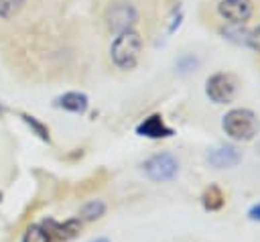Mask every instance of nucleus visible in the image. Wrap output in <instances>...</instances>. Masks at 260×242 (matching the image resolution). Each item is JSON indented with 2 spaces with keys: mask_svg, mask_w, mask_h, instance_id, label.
Wrapping results in <instances>:
<instances>
[{
  "mask_svg": "<svg viewBox=\"0 0 260 242\" xmlns=\"http://www.w3.org/2000/svg\"><path fill=\"white\" fill-rule=\"evenodd\" d=\"M252 0H219L217 4L219 16L232 24H244L252 16Z\"/></svg>",
  "mask_w": 260,
  "mask_h": 242,
  "instance_id": "nucleus-6",
  "label": "nucleus"
},
{
  "mask_svg": "<svg viewBox=\"0 0 260 242\" xmlns=\"http://www.w3.org/2000/svg\"><path fill=\"white\" fill-rule=\"evenodd\" d=\"M104 214H106V203L102 199H91L79 209V220L81 222H93V220H100Z\"/></svg>",
  "mask_w": 260,
  "mask_h": 242,
  "instance_id": "nucleus-11",
  "label": "nucleus"
},
{
  "mask_svg": "<svg viewBox=\"0 0 260 242\" xmlns=\"http://www.w3.org/2000/svg\"><path fill=\"white\" fill-rule=\"evenodd\" d=\"M136 18H138L136 8L130 2H116L108 8V14H106L108 26L118 35L124 33V31H130L134 26Z\"/></svg>",
  "mask_w": 260,
  "mask_h": 242,
  "instance_id": "nucleus-5",
  "label": "nucleus"
},
{
  "mask_svg": "<svg viewBox=\"0 0 260 242\" xmlns=\"http://www.w3.org/2000/svg\"><path fill=\"white\" fill-rule=\"evenodd\" d=\"M248 216H250V220H258V222H260V203L252 205L250 211H248Z\"/></svg>",
  "mask_w": 260,
  "mask_h": 242,
  "instance_id": "nucleus-17",
  "label": "nucleus"
},
{
  "mask_svg": "<svg viewBox=\"0 0 260 242\" xmlns=\"http://www.w3.org/2000/svg\"><path fill=\"white\" fill-rule=\"evenodd\" d=\"M223 201H225V197H223V193H221V189L217 185H209L205 189V193H203V207L205 209L215 211V209H219L223 205Z\"/></svg>",
  "mask_w": 260,
  "mask_h": 242,
  "instance_id": "nucleus-12",
  "label": "nucleus"
},
{
  "mask_svg": "<svg viewBox=\"0 0 260 242\" xmlns=\"http://www.w3.org/2000/svg\"><path fill=\"white\" fill-rule=\"evenodd\" d=\"M140 49H142V39L134 28L120 33L114 39L112 49H110L114 65L124 71L134 69V65L138 63V57H140Z\"/></svg>",
  "mask_w": 260,
  "mask_h": 242,
  "instance_id": "nucleus-1",
  "label": "nucleus"
},
{
  "mask_svg": "<svg viewBox=\"0 0 260 242\" xmlns=\"http://www.w3.org/2000/svg\"><path fill=\"white\" fill-rule=\"evenodd\" d=\"M240 159H242V155H240V150L236 148V146H217V148H213L211 153H209V163L213 165V167H217V169H228V167H234V165H238L240 163Z\"/></svg>",
  "mask_w": 260,
  "mask_h": 242,
  "instance_id": "nucleus-9",
  "label": "nucleus"
},
{
  "mask_svg": "<svg viewBox=\"0 0 260 242\" xmlns=\"http://www.w3.org/2000/svg\"><path fill=\"white\" fill-rule=\"evenodd\" d=\"M144 173L148 179L152 181H169L177 175L179 171V161L171 155V153H160V155H154L150 157L144 165H142Z\"/></svg>",
  "mask_w": 260,
  "mask_h": 242,
  "instance_id": "nucleus-4",
  "label": "nucleus"
},
{
  "mask_svg": "<svg viewBox=\"0 0 260 242\" xmlns=\"http://www.w3.org/2000/svg\"><path fill=\"white\" fill-rule=\"evenodd\" d=\"M246 45H250L254 51L260 53V26H256L254 31L248 33V37H246Z\"/></svg>",
  "mask_w": 260,
  "mask_h": 242,
  "instance_id": "nucleus-16",
  "label": "nucleus"
},
{
  "mask_svg": "<svg viewBox=\"0 0 260 242\" xmlns=\"http://www.w3.org/2000/svg\"><path fill=\"white\" fill-rule=\"evenodd\" d=\"M41 226L49 232L51 240H59V242H67L71 238H75L83 226V222L79 218H71V220H65V222H55V220H45L41 222Z\"/></svg>",
  "mask_w": 260,
  "mask_h": 242,
  "instance_id": "nucleus-7",
  "label": "nucleus"
},
{
  "mask_svg": "<svg viewBox=\"0 0 260 242\" xmlns=\"http://www.w3.org/2000/svg\"><path fill=\"white\" fill-rule=\"evenodd\" d=\"M20 118L28 124V128H30L41 140H47V142H49V128H47L43 122H39L35 116H28V114H20Z\"/></svg>",
  "mask_w": 260,
  "mask_h": 242,
  "instance_id": "nucleus-14",
  "label": "nucleus"
},
{
  "mask_svg": "<svg viewBox=\"0 0 260 242\" xmlns=\"http://www.w3.org/2000/svg\"><path fill=\"white\" fill-rule=\"evenodd\" d=\"M87 104H89L87 96L81 92H67L61 98H57V106H61L63 110L73 112V114H83L87 110Z\"/></svg>",
  "mask_w": 260,
  "mask_h": 242,
  "instance_id": "nucleus-10",
  "label": "nucleus"
},
{
  "mask_svg": "<svg viewBox=\"0 0 260 242\" xmlns=\"http://www.w3.org/2000/svg\"><path fill=\"white\" fill-rule=\"evenodd\" d=\"M20 242H51V236L41 224H32V226H28L24 230Z\"/></svg>",
  "mask_w": 260,
  "mask_h": 242,
  "instance_id": "nucleus-13",
  "label": "nucleus"
},
{
  "mask_svg": "<svg viewBox=\"0 0 260 242\" xmlns=\"http://www.w3.org/2000/svg\"><path fill=\"white\" fill-rule=\"evenodd\" d=\"M221 128L234 140H252L258 134L260 122H258V116L252 110H248V108H234V110H230L223 116Z\"/></svg>",
  "mask_w": 260,
  "mask_h": 242,
  "instance_id": "nucleus-2",
  "label": "nucleus"
},
{
  "mask_svg": "<svg viewBox=\"0 0 260 242\" xmlns=\"http://www.w3.org/2000/svg\"><path fill=\"white\" fill-rule=\"evenodd\" d=\"M236 89H238V79L232 73H225V71L213 73L205 81V94L213 104L232 102V98L236 96Z\"/></svg>",
  "mask_w": 260,
  "mask_h": 242,
  "instance_id": "nucleus-3",
  "label": "nucleus"
},
{
  "mask_svg": "<svg viewBox=\"0 0 260 242\" xmlns=\"http://www.w3.org/2000/svg\"><path fill=\"white\" fill-rule=\"evenodd\" d=\"M136 134L140 136H146V138H167V136H173V128L165 124L162 116L160 114H152L148 118H144L138 126H136Z\"/></svg>",
  "mask_w": 260,
  "mask_h": 242,
  "instance_id": "nucleus-8",
  "label": "nucleus"
},
{
  "mask_svg": "<svg viewBox=\"0 0 260 242\" xmlns=\"http://www.w3.org/2000/svg\"><path fill=\"white\" fill-rule=\"evenodd\" d=\"M0 112H2V106H0Z\"/></svg>",
  "mask_w": 260,
  "mask_h": 242,
  "instance_id": "nucleus-20",
  "label": "nucleus"
},
{
  "mask_svg": "<svg viewBox=\"0 0 260 242\" xmlns=\"http://www.w3.org/2000/svg\"><path fill=\"white\" fill-rule=\"evenodd\" d=\"M0 201H2V193H0Z\"/></svg>",
  "mask_w": 260,
  "mask_h": 242,
  "instance_id": "nucleus-19",
  "label": "nucleus"
},
{
  "mask_svg": "<svg viewBox=\"0 0 260 242\" xmlns=\"http://www.w3.org/2000/svg\"><path fill=\"white\" fill-rule=\"evenodd\" d=\"M91 242H110L108 238H95V240H91Z\"/></svg>",
  "mask_w": 260,
  "mask_h": 242,
  "instance_id": "nucleus-18",
  "label": "nucleus"
},
{
  "mask_svg": "<svg viewBox=\"0 0 260 242\" xmlns=\"http://www.w3.org/2000/svg\"><path fill=\"white\" fill-rule=\"evenodd\" d=\"M22 4H24V0H0V16L2 18L14 16L22 8Z\"/></svg>",
  "mask_w": 260,
  "mask_h": 242,
  "instance_id": "nucleus-15",
  "label": "nucleus"
}]
</instances>
